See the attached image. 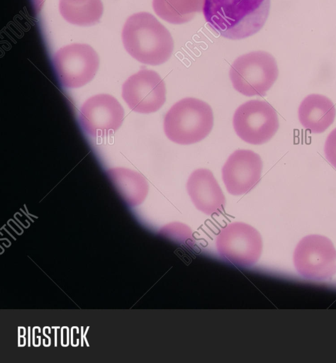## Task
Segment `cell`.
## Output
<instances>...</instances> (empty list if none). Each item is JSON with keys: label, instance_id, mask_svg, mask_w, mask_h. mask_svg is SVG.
<instances>
[{"label": "cell", "instance_id": "obj_1", "mask_svg": "<svg viewBox=\"0 0 336 363\" xmlns=\"http://www.w3.org/2000/svg\"><path fill=\"white\" fill-rule=\"evenodd\" d=\"M270 9V0H203L206 22L222 37L241 40L264 26Z\"/></svg>", "mask_w": 336, "mask_h": 363}, {"label": "cell", "instance_id": "obj_2", "mask_svg": "<svg viewBox=\"0 0 336 363\" xmlns=\"http://www.w3.org/2000/svg\"><path fill=\"white\" fill-rule=\"evenodd\" d=\"M121 38L128 53L145 65H159L166 62L174 50V40L169 30L147 12L136 13L128 17Z\"/></svg>", "mask_w": 336, "mask_h": 363}, {"label": "cell", "instance_id": "obj_3", "mask_svg": "<svg viewBox=\"0 0 336 363\" xmlns=\"http://www.w3.org/2000/svg\"><path fill=\"white\" fill-rule=\"evenodd\" d=\"M213 113L206 102L193 97L177 101L166 113L164 132L169 140L179 145L196 143L211 133Z\"/></svg>", "mask_w": 336, "mask_h": 363}, {"label": "cell", "instance_id": "obj_4", "mask_svg": "<svg viewBox=\"0 0 336 363\" xmlns=\"http://www.w3.org/2000/svg\"><path fill=\"white\" fill-rule=\"evenodd\" d=\"M279 75L274 57L265 51H253L238 57L229 76L233 88L246 96H264Z\"/></svg>", "mask_w": 336, "mask_h": 363}, {"label": "cell", "instance_id": "obj_5", "mask_svg": "<svg viewBox=\"0 0 336 363\" xmlns=\"http://www.w3.org/2000/svg\"><path fill=\"white\" fill-rule=\"evenodd\" d=\"M293 261L298 273L307 279L323 281L336 274V249L324 235L303 238L294 250Z\"/></svg>", "mask_w": 336, "mask_h": 363}, {"label": "cell", "instance_id": "obj_6", "mask_svg": "<svg viewBox=\"0 0 336 363\" xmlns=\"http://www.w3.org/2000/svg\"><path fill=\"white\" fill-rule=\"evenodd\" d=\"M52 65L60 84L74 89L93 79L99 69V57L90 45L73 43L60 48L54 54Z\"/></svg>", "mask_w": 336, "mask_h": 363}, {"label": "cell", "instance_id": "obj_7", "mask_svg": "<svg viewBox=\"0 0 336 363\" xmlns=\"http://www.w3.org/2000/svg\"><path fill=\"white\" fill-rule=\"evenodd\" d=\"M237 135L251 145L266 143L279 127L278 115L267 101L253 99L239 106L233 117Z\"/></svg>", "mask_w": 336, "mask_h": 363}, {"label": "cell", "instance_id": "obj_8", "mask_svg": "<svg viewBox=\"0 0 336 363\" xmlns=\"http://www.w3.org/2000/svg\"><path fill=\"white\" fill-rule=\"evenodd\" d=\"M216 248L225 261L238 267H249L259 259L262 240L252 226L233 222L223 228L217 235Z\"/></svg>", "mask_w": 336, "mask_h": 363}, {"label": "cell", "instance_id": "obj_9", "mask_svg": "<svg viewBox=\"0 0 336 363\" xmlns=\"http://www.w3.org/2000/svg\"><path fill=\"white\" fill-rule=\"evenodd\" d=\"M122 97L135 112H156L166 101L165 83L155 71L143 69L125 81L122 86Z\"/></svg>", "mask_w": 336, "mask_h": 363}, {"label": "cell", "instance_id": "obj_10", "mask_svg": "<svg viewBox=\"0 0 336 363\" xmlns=\"http://www.w3.org/2000/svg\"><path fill=\"white\" fill-rule=\"evenodd\" d=\"M124 110L117 99L109 94H97L82 106L79 123L85 133L103 137L117 130L123 121Z\"/></svg>", "mask_w": 336, "mask_h": 363}, {"label": "cell", "instance_id": "obj_11", "mask_svg": "<svg viewBox=\"0 0 336 363\" xmlns=\"http://www.w3.org/2000/svg\"><path fill=\"white\" fill-rule=\"evenodd\" d=\"M261 157L250 150H237L222 167V179L228 192L240 196L251 191L261 179Z\"/></svg>", "mask_w": 336, "mask_h": 363}, {"label": "cell", "instance_id": "obj_12", "mask_svg": "<svg viewBox=\"0 0 336 363\" xmlns=\"http://www.w3.org/2000/svg\"><path fill=\"white\" fill-rule=\"evenodd\" d=\"M186 190L195 207L202 213L213 216L224 211L225 197L211 170H194L187 180Z\"/></svg>", "mask_w": 336, "mask_h": 363}, {"label": "cell", "instance_id": "obj_13", "mask_svg": "<svg viewBox=\"0 0 336 363\" xmlns=\"http://www.w3.org/2000/svg\"><path fill=\"white\" fill-rule=\"evenodd\" d=\"M298 120L311 133L325 132L334 122L336 108L327 96L311 94L301 102L298 109Z\"/></svg>", "mask_w": 336, "mask_h": 363}, {"label": "cell", "instance_id": "obj_14", "mask_svg": "<svg viewBox=\"0 0 336 363\" xmlns=\"http://www.w3.org/2000/svg\"><path fill=\"white\" fill-rule=\"evenodd\" d=\"M106 174L128 205L137 206L144 201L149 185L142 174L127 168L110 169Z\"/></svg>", "mask_w": 336, "mask_h": 363}, {"label": "cell", "instance_id": "obj_15", "mask_svg": "<svg viewBox=\"0 0 336 363\" xmlns=\"http://www.w3.org/2000/svg\"><path fill=\"white\" fill-rule=\"evenodd\" d=\"M203 0H152L155 13L172 24L190 21L203 9Z\"/></svg>", "mask_w": 336, "mask_h": 363}, {"label": "cell", "instance_id": "obj_16", "mask_svg": "<svg viewBox=\"0 0 336 363\" xmlns=\"http://www.w3.org/2000/svg\"><path fill=\"white\" fill-rule=\"evenodd\" d=\"M60 13L65 20L74 25L88 26L98 23L103 14L101 0H88L81 4L59 3Z\"/></svg>", "mask_w": 336, "mask_h": 363}, {"label": "cell", "instance_id": "obj_17", "mask_svg": "<svg viewBox=\"0 0 336 363\" xmlns=\"http://www.w3.org/2000/svg\"><path fill=\"white\" fill-rule=\"evenodd\" d=\"M163 235L170 238L172 240L187 244L189 241L193 242L191 230L189 227L179 222L166 225L161 229Z\"/></svg>", "mask_w": 336, "mask_h": 363}, {"label": "cell", "instance_id": "obj_18", "mask_svg": "<svg viewBox=\"0 0 336 363\" xmlns=\"http://www.w3.org/2000/svg\"><path fill=\"white\" fill-rule=\"evenodd\" d=\"M326 160L336 169V128L327 135L324 145Z\"/></svg>", "mask_w": 336, "mask_h": 363}, {"label": "cell", "instance_id": "obj_19", "mask_svg": "<svg viewBox=\"0 0 336 363\" xmlns=\"http://www.w3.org/2000/svg\"><path fill=\"white\" fill-rule=\"evenodd\" d=\"M69 4H81L87 1L88 0H60Z\"/></svg>", "mask_w": 336, "mask_h": 363}]
</instances>
